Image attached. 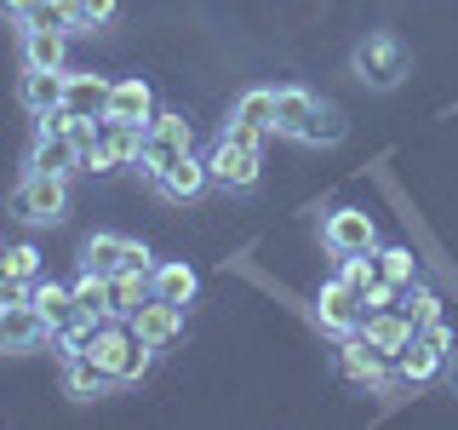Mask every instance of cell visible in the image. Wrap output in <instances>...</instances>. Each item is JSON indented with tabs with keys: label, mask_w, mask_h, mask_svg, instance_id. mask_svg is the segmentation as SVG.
<instances>
[{
	"label": "cell",
	"mask_w": 458,
	"mask_h": 430,
	"mask_svg": "<svg viewBox=\"0 0 458 430\" xmlns=\"http://www.w3.org/2000/svg\"><path fill=\"white\" fill-rule=\"evenodd\" d=\"M86 356H92V362L104 367L114 384H138L143 373H149V362H155V344H143V339L132 333V322L109 315V322H98L92 350H86Z\"/></svg>",
	"instance_id": "cell-1"
},
{
	"label": "cell",
	"mask_w": 458,
	"mask_h": 430,
	"mask_svg": "<svg viewBox=\"0 0 458 430\" xmlns=\"http://www.w3.org/2000/svg\"><path fill=\"white\" fill-rule=\"evenodd\" d=\"M190 150H195V126L183 121V109H155L149 115V143H143V155H138V172L149 184H161Z\"/></svg>",
	"instance_id": "cell-2"
},
{
	"label": "cell",
	"mask_w": 458,
	"mask_h": 430,
	"mask_svg": "<svg viewBox=\"0 0 458 430\" xmlns=\"http://www.w3.org/2000/svg\"><path fill=\"white\" fill-rule=\"evenodd\" d=\"M350 69H355L361 86H372V92H395V86L407 81V47H401L390 29H378V35H367L361 47H355Z\"/></svg>",
	"instance_id": "cell-3"
},
{
	"label": "cell",
	"mask_w": 458,
	"mask_h": 430,
	"mask_svg": "<svg viewBox=\"0 0 458 430\" xmlns=\"http://www.w3.org/2000/svg\"><path fill=\"white\" fill-rule=\"evenodd\" d=\"M207 172H212L218 190L247 195V190H258V178H264V155H258L252 143H235L229 133H218V143L207 150Z\"/></svg>",
	"instance_id": "cell-4"
},
{
	"label": "cell",
	"mask_w": 458,
	"mask_h": 430,
	"mask_svg": "<svg viewBox=\"0 0 458 430\" xmlns=\"http://www.w3.org/2000/svg\"><path fill=\"white\" fill-rule=\"evenodd\" d=\"M12 212L23 224H57L69 212V178H47V172H23L12 190Z\"/></svg>",
	"instance_id": "cell-5"
},
{
	"label": "cell",
	"mask_w": 458,
	"mask_h": 430,
	"mask_svg": "<svg viewBox=\"0 0 458 430\" xmlns=\"http://www.w3.org/2000/svg\"><path fill=\"white\" fill-rule=\"evenodd\" d=\"M361 315H367V298L355 293L344 276L321 281V293H315V322H321V333L350 339V333H361Z\"/></svg>",
	"instance_id": "cell-6"
},
{
	"label": "cell",
	"mask_w": 458,
	"mask_h": 430,
	"mask_svg": "<svg viewBox=\"0 0 458 430\" xmlns=\"http://www.w3.org/2000/svg\"><path fill=\"white\" fill-rule=\"evenodd\" d=\"M321 247L333 258L378 253V224H372L361 207H338V212H327V224H321Z\"/></svg>",
	"instance_id": "cell-7"
},
{
	"label": "cell",
	"mask_w": 458,
	"mask_h": 430,
	"mask_svg": "<svg viewBox=\"0 0 458 430\" xmlns=\"http://www.w3.org/2000/svg\"><path fill=\"white\" fill-rule=\"evenodd\" d=\"M390 356H378L372 344L361 339V333H350V339H338V373L350 384H367V391H384L390 384Z\"/></svg>",
	"instance_id": "cell-8"
},
{
	"label": "cell",
	"mask_w": 458,
	"mask_h": 430,
	"mask_svg": "<svg viewBox=\"0 0 458 430\" xmlns=\"http://www.w3.org/2000/svg\"><path fill=\"white\" fill-rule=\"evenodd\" d=\"M361 339H367L378 356H390V362H395V356L407 350L412 339H419V322H412L401 305H395V310H367V315H361Z\"/></svg>",
	"instance_id": "cell-9"
},
{
	"label": "cell",
	"mask_w": 458,
	"mask_h": 430,
	"mask_svg": "<svg viewBox=\"0 0 458 430\" xmlns=\"http://www.w3.org/2000/svg\"><path fill=\"white\" fill-rule=\"evenodd\" d=\"M23 172H47V178H75L81 172V143L64 133H35L23 155Z\"/></svg>",
	"instance_id": "cell-10"
},
{
	"label": "cell",
	"mask_w": 458,
	"mask_h": 430,
	"mask_svg": "<svg viewBox=\"0 0 458 430\" xmlns=\"http://www.w3.org/2000/svg\"><path fill=\"white\" fill-rule=\"evenodd\" d=\"M109 86H114V81L92 75V69H64V109L75 115V121H104Z\"/></svg>",
	"instance_id": "cell-11"
},
{
	"label": "cell",
	"mask_w": 458,
	"mask_h": 430,
	"mask_svg": "<svg viewBox=\"0 0 458 430\" xmlns=\"http://www.w3.org/2000/svg\"><path fill=\"white\" fill-rule=\"evenodd\" d=\"M315 109H321V98H315L310 86H276V138L304 143Z\"/></svg>",
	"instance_id": "cell-12"
},
{
	"label": "cell",
	"mask_w": 458,
	"mask_h": 430,
	"mask_svg": "<svg viewBox=\"0 0 458 430\" xmlns=\"http://www.w3.org/2000/svg\"><path fill=\"white\" fill-rule=\"evenodd\" d=\"M69 29L57 23H23V69H64Z\"/></svg>",
	"instance_id": "cell-13"
},
{
	"label": "cell",
	"mask_w": 458,
	"mask_h": 430,
	"mask_svg": "<svg viewBox=\"0 0 458 430\" xmlns=\"http://www.w3.org/2000/svg\"><path fill=\"white\" fill-rule=\"evenodd\" d=\"M132 333H138L143 344H155V350H166V344L183 333V305H166V298H149V305H138Z\"/></svg>",
	"instance_id": "cell-14"
},
{
	"label": "cell",
	"mask_w": 458,
	"mask_h": 430,
	"mask_svg": "<svg viewBox=\"0 0 458 430\" xmlns=\"http://www.w3.org/2000/svg\"><path fill=\"white\" fill-rule=\"evenodd\" d=\"M52 327L40 322L35 305H6L0 310V350H35V344H47Z\"/></svg>",
	"instance_id": "cell-15"
},
{
	"label": "cell",
	"mask_w": 458,
	"mask_h": 430,
	"mask_svg": "<svg viewBox=\"0 0 458 430\" xmlns=\"http://www.w3.org/2000/svg\"><path fill=\"white\" fill-rule=\"evenodd\" d=\"M149 293L155 298H166V305H183L190 310L195 305V293H200V276L190 264H183V258H166V264H155L149 270Z\"/></svg>",
	"instance_id": "cell-16"
},
{
	"label": "cell",
	"mask_w": 458,
	"mask_h": 430,
	"mask_svg": "<svg viewBox=\"0 0 458 430\" xmlns=\"http://www.w3.org/2000/svg\"><path fill=\"white\" fill-rule=\"evenodd\" d=\"M109 121H149L155 115V86L143 81V75H126V81H114L109 86Z\"/></svg>",
	"instance_id": "cell-17"
},
{
	"label": "cell",
	"mask_w": 458,
	"mask_h": 430,
	"mask_svg": "<svg viewBox=\"0 0 458 430\" xmlns=\"http://www.w3.org/2000/svg\"><path fill=\"white\" fill-rule=\"evenodd\" d=\"M207 184H212L207 155H195V150H190V155H183V161L172 167L161 184H155V190H161L166 201H200V195H207Z\"/></svg>",
	"instance_id": "cell-18"
},
{
	"label": "cell",
	"mask_w": 458,
	"mask_h": 430,
	"mask_svg": "<svg viewBox=\"0 0 458 430\" xmlns=\"http://www.w3.org/2000/svg\"><path fill=\"white\" fill-rule=\"evenodd\" d=\"M29 305L40 310V322H47L52 333L69 322V315H81L75 310V287H64V281H52V276H40L35 287H29Z\"/></svg>",
	"instance_id": "cell-19"
},
{
	"label": "cell",
	"mask_w": 458,
	"mask_h": 430,
	"mask_svg": "<svg viewBox=\"0 0 458 430\" xmlns=\"http://www.w3.org/2000/svg\"><path fill=\"white\" fill-rule=\"evenodd\" d=\"M18 98H23V109L35 115H47L64 104V69H23V86H18Z\"/></svg>",
	"instance_id": "cell-20"
},
{
	"label": "cell",
	"mask_w": 458,
	"mask_h": 430,
	"mask_svg": "<svg viewBox=\"0 0 458 430\" xmlns=\"http://www.w3.org/2000/svg\"><path fill=\"white\" fill-rule=\"evenodd\" d=\"M441 367H447V356H441V350H436V344H429L424 333H419V339L407 344V350L395 356V373H401L407 384H429V379H436Z\"/></svg>",
	"instance_id": "cell-21"
},
{
	"label": "cell",
	"mask_w": 458,
	"mask_h": 430,
	"mask_svg": "<svg viewBox=\"0 0 458 430\" xmlns=\"http://www.w3.org/2000/svg\"><path fill=\"white\" fill-rule=\"evenodd\" d=\"M109 373L92 362V356H64V391L75 396V401H92V396H104L109 391Z\"/></svg>",
	"instance_id": "cell-22"
},
{
	"label": "cell",
	"mask_w": 458,
	"mask_h": 430,
	"mask_svg": "<svg viewBox=\"0 0 458 430\" xmlns=\"http://www.w3.org/2000/svg\"><path fill=\"white\" fill-rule=\"evenodd\" d=\"M104 143H109V155L121 167H138L143 143H149V121H109L104 115Z\"/></svg>",
	"instance_id": "cell-23"
},
{
	"label": "cell",
	"mask_w": 458,
	"mask_h": 430,
	"mask_svg": "<svg viewBox=\"0 0 458 430\" xmlns=\"http://www.w3.org/2000/svg\"><path fill=\"white\" fill-rule=\"evenodd\" d=\"M229 121L258 126V133H276V92H269V86H247V92L235 98V109H229Z\"/></svg>",
	"instance_id": "cell-24"
},
{
	"label": "cell",
	"mask_w": 458,
	"mask_h": 430,
	"mask_svg": "<svg viewBox=\"0 0 458 430\" xmlns=\"http://www.w3.org/2000/svg\"><path fill=\"white\" fill-rule=\"evenodd\" d=\"M121 247H126V236H109V229L86 236V247H81V270H92V276H114V270H121Z\"/></svg>",
	"instance_id": "cell-25"
},
{
	"label": "cell",
	"mask_w": 458,
	"mask_h": 430,
	"mask_svg": "<svg viewBox=\"0 0 458 430\" xmlns=\"http://www.w3.org/2000/svg\"><path fill=\"white\" fill-rule=\"evenodd\" d=\"M149 276H126V270H121V276H109V310L114 315H121V322H132V315H138V305H149Z\"/></svg>",
	"instance_id": "cell-26"
},
{
	"label": "cell",
	"mask_w": 458,
	"mask_h": 430,
	"mask_svg": "<svg viewBox=\"0 0 458 430\" xmlns=\"http://www.w3.org/2000/svg\"><path fill=\"white\" fill-rule=\"evenodd\" d=\"M69 287H75V310H81V315H92V322H109V315H114V310H109V276L81 270Z\"/></svg>",
	"instance_id": "cell-27"
},
{
	"label": "cell",
	"mask_w": 458,
	"mask_h": 430,
	"mask_svg": "<svg viewBox=\"0 0 458 430\" xmlns=\"http://www.w3.org/2000/svg\"><path fill=\"white\" fill-rule=\"evenodd\" d=\"M92 333H98V322H92V315H69V322L52 333L57 362H64V356H86V350H92Z\"/></svg>",
	"instance_id": "cell-28"
},
{
	"label": "cell",
	"mask_w": 458,
	"mask_h": 430,
	"mask_svg": "<svg viewBox=\"0 0 458 430\" xmlns=\"http://www.w3.org/2000/svg\"><path fill=\"white\" fill-rule=\"evenodd\" d=\"M372 258H378V276H384V281H395L401 293H407V287L419 281V258H412L407 247H378Z\"/></svg>",
	"instance_id": "cell-29"
},
{
	"label": "cell",
	"mask_w": 458,
	"mask_h": 430,
	"mask_svg": "<svg viewBox=\"0 0 458 430\" xmlns=\"http://www.w3.org/2000/svg\"><path fill=\"white\" fill-rule=\"evenodd\" d=\"M0 276L40 281V247H29V241H18V247H0Z\"/></svg>",
	"instance_id": "cell-30"
},
{
	"label": "cell",
	"mask_w": 458,
	"mask_h": 430,
	"mask_svg": "<svg viewBox=\"0 0 458 430\" xmlns=\"http://www.w3.org/2000/svg\"><path fill=\"white\" fill-rule=\"evenodd\" d=\"M344 133H350V121H344L333 104H321V109H315V121H310V133H304V143H310V150H321V143H344Z\"/></svg>",
	"instance_id": "cell-31"
},
{
	"label": "cell",
	"mask_w": 458,
	"mask_h": 430,
	"mask_svg": "<svg viewBox=\"0 0 458 430\" xmlns=\"http://www.w3.org/2000/svg\"><path fill=\"white\" fill-rule=\"evenodd\" d=\"M401 310H407V315H412V322H419V327H429V322H441V298L429 293L424 281H412V287H407V305H401Z\"/></svg>",
	"instance_id": "cell-32"
},
{
	"label": "cell",
	"mask_w": 458,
	"mask_h": 430,
	"mask_svg": "<svg viewBox=\"0 0 458 430\" xmlns=\"http://www.w3.org/2000/svg\"><path fill=\"white\" fill-rule=\"evenodd\" d=\"M29 23H57V29L75 35V29H81V0H40V12Z\"/></svg>",
	"instance_id": "cell-33"
},
{
	"label": "cell",
	"mask_w": 458,
	"mask_h": 430,
	"mask_svg": "<svg viewBox=\"0 0 458 430\" xmlns=\"http://www.w3.org/2000/svg\"><path fill=\"white\" fill-rule=\"evenodd\" d=\"M338 276L355 287V293H367L372 281H378V258L372 253H361V258H338Z\"/></svg>",
	"instance_id": "cell-34"
},
{
	"label": "cell",
	"mask_w": 458,
	"mask_h": 430,
	"mask_svg": "<svg viewBox=\"0 0 458 430\" xmlns=\"http://www.w3.org/2000/svg\"><path fill=\"white\" fill-rule=\"evenodd\" d=\"M121 270H126V276H149V270H155L149 247H143V241H126V247H121ZM121 270H114V276H121Z\"/></svg>",
	"instance_id": "cell-35"
},
{
	"label": "cell",
	"mask_w": 458,
	"mask_h": 430,
	"mask_svg": "<svg viewBox=\"0 0 458 430\" xmlns=\"http://www.w3.org/2000/svg\"><path fill=\"white\" fill-rule=\"evenodd\" d=\"M114 12H121V0H81V29H104L114 23Z\"/></svg>",
	"instance_id": "cell-36"
},
{
	"label": "cell",
	"mask_w": 458,
	"mask_h": 430,
	"mask_svg": "<svg viewBox=\"0 0 458 430\" xmlns=\"http://www.w3.org/2000/svg\"><path fill=\"white\" fill-rule=\"evenodd\" d=\"M114 167H121V161L109 155V143H104V138H98V143H86V150H81V172H114Z\"/></svg>",
	"instance_id": "cell-37"
},
{
	"label": "cell",
	"mask_w": 458,
	"mask_h": 430,
	"mask_svg": "<svg viewBox=\"0 0 458 430\" xmlns=\"http://www.w3.org/2000/svg\"><path fill=\"white\" fill-rule=\"evenodd\" d=\"M361 298H367V310H395V305H401V287L378 276V281H372V287H367Z\"/></svg>",
	"instance_id": "cell-38"
},
{
	"label": "cell",
	"mask_w": 458,
	"mask_h": 430,
	"mask_svg": "<svg viewBox=\"0 0 458 430\" xmlns=\"http://www.w3.org/2000/svg\"><path fill=\"white\" fill-rule=\"evenodd\" d=\"M29 287H35V281H12V276H0V310H6V305H29Z\"/></svg>",
	"instance_id": "cell-39"
},
{
	"label": "cell",
	"mask_w": 458,
	"mask_h": 430,
	"mask_svg": "<svg viewBox=\"0 0 458 430\" xmlns=\"http://www.w3.org/2000/svg\"><path fill=\"white\" fill-rule=\"evenodd\" d=\"M419 333H424L429 344H436L441 356H453V327H447V322H429V327H419Z\"/></svg>",
	"instance_id": "cell-40"
},
{
	"label": "cell",
	"mask_w": 458,
	"mask_h": 430,
	"mask_svg": "<svg viewBox=\"0 0 458 430\" xmlns=\"http://www.w3.org/2000/svg\"><path fill=\"white\" fill-rule=\"evenodd\" d=\"M0 6H6V18H18V23H29L40 12V0H0Z\"/></svg>",
	"instance_id": "cell-41"
},
{
	"label": "cell",
	"mask_w": 458,
	"mask_h": 430,
	"mask_svg": "<svg viewBox=\"0 0 458 430\" xmlns=\"http://www.w3.org/2000/svg\"><path fill=\"white\" fill-rule=\"evenodd\" d=\"M453 391H458V362H453Z\"/></svg>",
	"instance_id": "cell-42"
}]
</instances>
